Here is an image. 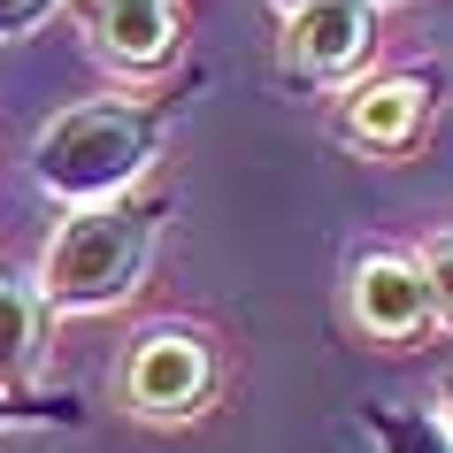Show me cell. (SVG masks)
I'll use <instances>...</instances> for the list:
<instances>
[{
  "label": "cell",
  "mask_w": 453,
  "mask_h": 453,
  "mask_svg": "<svg viewBox=\"0 0 453 453\" xmlns=\"http://www.w3.org/2000/svg\"><path fill=\"white\" fill-rule=\"evenodd\" d=\"M169 131V100H77L31 139V177L70 200V208H100V200H123V192L146 177V162L162 154Z\"/></svg>",
  "instance_id": "1"
},
{
  "label": "cell",
  "mask_w": 453,
  "mask_h": 453,
  "mask_svg": "<svg viewBox=\"0 0 453 453\" xmlns=\"http://www.w3.org/2000/svg\"><path fill=\"white\" fill-rule=\"evenodd\" d=\"M162 215H169L162 192H146V200H100V208H70V223L47 239V262H39V308H47V315L123 308V300L139 292L146 262H154Z\"/></svg>",
  "instance_id": "2"
},
{
  "label": "cell",
  "mask_w": 453,
  "mask_h": 453,
  "mask_svg": "<svg viewBox=\"0 0 453 453\" xmlns=\"http://www.w3.org/2000/svg\"><path fill=\"white\" fill-rule=\"evenodd\" d=\"M215 392V346L192 323H154V331L131 338V361H123V400L139 407L146 423H185L200 415Z\"/></svg>",
  "instance_id": "3"
},
{
  "label": "cell",
  "mask_w": 453,
  "mask_h": 453,
  "mask_svg": "<svg viewBox=\"0 0 453 453\" xmlns=\"http://www.w3.org/2000/svg\"><path fill=\"white\" fill-rule=\"evenodd\" d=\"M438 93H446V77H438V70L377 77V85L346 93L338 131H346L354 146H369V154H407V146L423 139V123H430V108H438Z\"/></svg>",
  "instance_id": "4"
},
{
  "label": "cell",
  "mask_w": 453,
  "mask_h": 453,
  "mask_svg": "<svg viewBox=\"0 0 453 453\" xmlns=\"http://www.w3.org/2000/svg\"><path fill=\"white\" fill-rule=\"evenodd\" d=\"M377 47V0H315L285 16V62L308 77H346Z\"/></svg>",
  "instance_id": "5"
},
{
  "label": "cell",
  "mask_w": 453,
  "mask_h": 453,
  "mask_svg": "<svg viewBox=\"0 0 453 453\" xmlns=\"http://www.w3.org/2000/svg\"><path fill=\"white\" fill-rule=\"evenodd\" d=\"M354 315L361 331L384 338V346H400V338H415L430 323V300H423V277H415V262L407 254H361L354 262Z\"/></svg>",
  "instance_id": "6"
},
{
  "label": "cell",
  "mask_w": 453,
  "mask_h": 453,
  "mask_svg": "<svg viewBox=\"0 0 453 453\" xmlns=\"http://www.w3.org/2000/svg\"><path fill=\"white\" fill-rule=\"evenodd\" d=\"M85 24L116 70H162L177 54V0H93Z\"/></svg>",
  "instance_id": "7"
},
{
  "label": "cell",
  "mask_w": 453,
  "mask_h": 453,
  "mask_svg": "<svg viewBox=\"0 0 453 453\" xmlns=\"http://www.w3.org/2000/svg\"><path fill=\"white\" fill-rule=\"evenodd\" d=\"M39 361H47L39 285H24L16 269H0V392H39Z\"/></svg>",
  "instance_id": "8"
},
{
  "label": "cell",
  "mask_w": 453,
  "mask_h": 453,
  "mask_svg": "<svg viewBox=\"0 0 453 453\" xmlns=\"http://www.w3.org/2000/svg\"><path fill=\"white\" fill-rule=\"evenodd\" d=\"M361 430H369L384 453H453V438L438 430V415H423V407L377 400V407H361Z\"/></svg>",
  "instance_id": "9"
},
{
  "label": "cell",
  "mask_w": 453,
  "mask_h": 453,
  "mask_svg": "<svg viewBox=\"0 0 453 453\" xmlns=\"http://www.w3.org/2000/svg\"><path fill=\"white\" fill-rule=\"evenodd\" d=\"M77 430L85 423V407L70 392H0V430Z\"/></svg>",
  "instance_id": "10"
},
{
  "label": "cell",
  "mask_w": 453,
  "mask_h": 453,
  "mask_svg": "<svg viewBox=\"0 0 453 453\" xmlns=\"http://www.w3.org/2000/svg\"><path fill=\"white\" fill-rule=\"evenodd\" d=\"M415 277H423L430 323H446V331H453V231H438V239L415 254Z\"/></svg>",
  "instance_id": "11"
},
{
  "label": "cell",
  "mask_w": 453,
  "mask_h": 453,
  "mask_svg": "<svg viewBox=\"0 0 453 453\" xmlns=\"http://www.w3.org/2000/svg\"><path fill=\"white\" fill-rule=\"evenodd\" d=\"M62 0H0V39H31Z\"/></svg>",
  "instance_id": "12"
},
{
  "label": "cell",
  "mask_w": 453,
  "mask_h": 453,
  "mask_svg": "<svg viewBox=\"0 0 453 453\" xmlns=\"http://www.w3.org/2000/svg\"><path fill=\"white\" fill-rule=\"evenodd\" d=\"M438 407H446V415H438V430L453 438V369H446V384H438Z\"/></svg>",
  "instance_id": "13"
},
{
  "label": "cell",
  "mask_w": 453,
  "mask_h": 453,
  "mask_svg": "<svg viewBox=\"0 0 453 453\" xmlns=\"http://www.w3.org/2000/svg\"><path fill=\"white\" fill-rule=\"evenodd\" d=\"M277 8H285V16H292V8H315V0H277Z\"/></svg>",
  "instance_id": "14"
}]
</instances>
